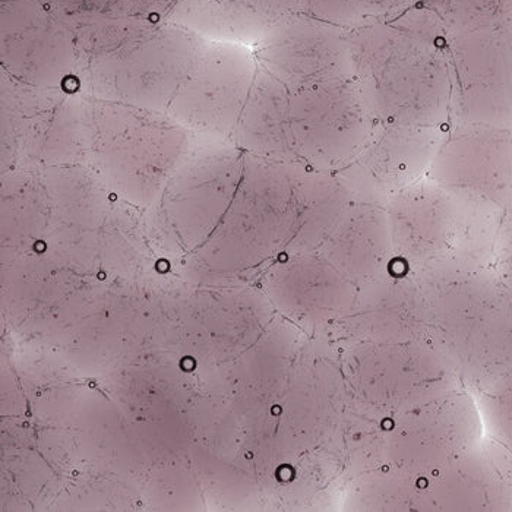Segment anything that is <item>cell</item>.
<instances>
[{
	"label": "cell",
	"instance_id": "obj_1",
	"mask_svg": "<svg viewBox=\"0 0 512 512\" xmlns=\"http://www.w3.org/2000/svg\"><path fill=\"white\" fill-rule=\"evenodd\" d=\"M432 166L474 220L498 236L512 205V128L450 125Z\"/></svg>",
	"mask_w": 512,
	"mask_h": 512
},
{
	"label": "cell",
	"instance_id": "obj_2",
	"mask_svg": "<svg viewBox=\"0 0 512 512\" xmlns=\"http://www.w3.org/2000/svg\"><path fill=\"white\" fill-rule=\"evenodd\" d=\"M448 59L451 125L512 128V15L467 28Z\"/></svg>",
	"mask_w": 512,
	"mask_h": 512
},
{
	"label": "cell",
	"instance_id": "obj_3",
	"mask_svg": "<svg viewBox=\"0 0 512 512\" xmlns=\"http://www.w3.org/2000/svg\"><path fill=\"white\" fill-rule=\"evenodd\" d=\"M297 90L289 103L293 148L297 141L300 153L353 160L376 125L353 78Z\"/></svg>",
	"mask_w": 512,
	"mask_h": 512
},
{
	"label": "cell",
	"instance_id": "obj_4",
	"mask_svg": "<svg viewBox=\"0 0 512 512\" xmlns=\"http://www.w3.org/2000/svg\"><path fill=\"white\" fill-rule=\"evenodd\" d=\"M493 262L499 276L507 283L508 289L512 290V205L508 208L498 236H496L495 251H493Z\"/></svg>",
	"mask_w": 512,
	"mask_h": 512
},
{
	"label": "cell",
	"instance_id": "obj_5",
	"mask_svg": "<svg viewBox=\"0 0 512 512\" xmlns=\"http://www.w3.org/2000/svg\"><path fill=\"white\" fill-rule=\"evenodd\" d=\"M502 398H505V409L498 412L499 426L504 429L505 436L512 441V387L508 388Z\"/></svg>",
	"mask_w": 512,
	"mask_h": 512
}]
</instances>
